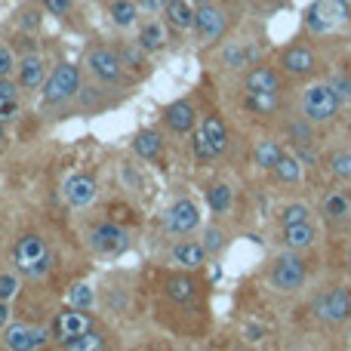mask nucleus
Segmentation results:
<instances>
[{
	"mask_svg": "<svg viewBox=\"0 0 351 351\" xmlns=\"http://www.w3.org/2000/svg\"><path fill=\"white\" fill-rule=\"evenodd\" d=\"M284 152H287L284 142L271 139V136H265V139H256V145H253V164L259 167L262 173H271L274 164L280 160V154H284Z\"/></svg>",
	"mask_w": 351,
	"mask_h": 351,
	"instance_id": "2f4dec72",
	"label": "nucleus"
},
{
	"mask_svg": "<svg viewBox=\"0 0 351 351\" xmlns=\"http://www.w3.org/2000/svg\"><path fill=\"white\" fill-rule=\"evenodd\" d=\"M80 86H84V77H80V68L74 62L62 59L59 65L49 68L47 84L40 86V102L43 108H65L77 99Z\"/></svg>",
	"mask_w": 351,
	"mask_h": 351,
	"instance_id": "39448f33",
	"label": "nucleus"
},
{
	"mask_svg": "<svg viewBox=\"0 0 351 351\" xmlns=\"http://www.w3.org/2000/svg\"><path fill=\"white\" fill-rule=\"evenodd\" d=\"M68 302L74 305V308H84V311H93L96 308V290H93L86 280H77V284L68 290Z\"/></svg>",
	"mask_w": 351,
	"mask_h": 351,
	"instance_id": "e433bc0d",
	"label": "nucleus"
},
{
	"mask_svg": "<svg viewBox=\"0 0 351 351\" xmlns=\"http://www.w3.org/2000/svg\"><path fill=\"white\" fill-rule=\"evenodd\" d=\"M111 342L105 339V333H99L96 327L90 330V333H84L80 339H74V342H68L65 351H102V348H108Z\"/></svg>",
	"mask_w": 351,
	"mask_h": 351,
	"instance_id": "58836bf2",
	"label": "nucleus"
},
{
	"mask_svg": "<svg viewBox=\"0 0 351 351\" xmlns=\"http://www.w3.org/2000/svg\"><path fill=\"white\" fill-rule=\"evenodd\" d=\"M191 158H194V164L197 167H213L216 164V158H213L210 145L204 142V136L197 133V127H194V133H191Z\"/></svg>",
	"mask_w": 351,
	"mask_h": 351,
	"instance_id": "a19ab883",
	"label": "nucleus"
},
{
	"mask_svg": "<svg viewBox=\"0 0 351 351\" xmlns=\"http://www.w3.org/2000/svg\"><path fill=\"white\" fill-rule=\"evenodd\" d=\"M40 6L59 22H74L77 16V0H40Z\"/></svg>",
	"mask_w": 351,
	"mask_h": 351,
	"instance_id": "ea45409f",
	"label": "nucleus"
},
{
	"mask_svg": "<svg viewBox=\"0 0 351 351\" xmlns=\"http://www.w3.org/2000/svg\"><path fill=\"white\" fill-rule=\"evenodd\" d=\"M348 271H351V243H348Z\"/></svg>",
	"mask_w": 351,
	"mask_h": 351,
	"instance_id": "5fc2aeb1",
	"label": "nucleus"
},
{
	"mask_svg": "<svg viewBox=\"0 0 351 351\" xmlns=\"http://www.w3.org/2000/svg\"><path fill=\"white\" fill-rule=\"evenodd\" d=\"M19 114H22V105H19V99L0 96V121H3V123H12Z\"/></svg>",
	"mask_w": 351,
	"mask_h": 351,
	"instance_id": "de8ad7c7",
	"label": "nucleus"
},
{
	"mask_svg": "<svg viewBox=\"0 0 351 351\" xmlns=\"http://www.w3.org/2000/svg\"><path fill=\"white\" fill-rule=\"evenodd\" d=\"M308 274H311V265H308V259H305V253L284 247V253H278L271 262H268L265 284L271 287L274 293L293 296V293H299L305 284H308Z\"/></svg>",
	"mask_w": 351,
	"mask_h": 351,
	"instance_id": "20e7f679",
	"label": "nucleus"
},
{
	"mask_svg": "<svg viewBox=\"0 0 351 351\" xmlns=\"http://www.w3.org/2000/svg\"><path fill=\"white\" fill-rule=\"evenodd\" d=\"M219 65L225 71H243L247 65H253V49H250L247 40H225L222 49H219Z\"/></svg>",
	"mask_w": 351,
	"mask_h": 351,
	"instance_id": "cd10ccee",
	"label": "nucleus"
},
{
	"mask_svg": "<svg viewBox=\"0 0 351 351\" xmlns=\"http://www.w3.org/2000/svg\"><path fill=\"white\" fill-rule=\"evenodd\" d=\"M327 170L336 182H351V145H339L327 154Z\"/></svg>",
	"mask_w": 351,
	"mask_h": 351,
	"instance_id": "f704fd0d",
	"label": "nucleus"
},
{
	"mask_svg": "<svg viewBox=\"0 0 351 351\" xmlns=\"http://www.w3.org/2000/svg\"><path fill=\"white\" fill-rule=\"evenodd\" d=\"M19 290H22V280H19L16 271L0 274V299H3V302H12V299L19 296Z\"/></svg>",
	"mask_w": 351,
	"mask_h": 351,
	"instance_id": "79ce46f5",
	"label": "nucleus"
},
{
	"mask_svg": "<svg viewBox=\"0 0 351 351\" xmlns=\"http://www.w3.org/2000/svg\"><path fill=\"white\" fill-rule=\"evenodd\" d=\"M96 327V321H93L90 311L84 308H74V305H68V308H62L59 315L53 317V324H49V330H53V342L59 348H65L68 342L80 339L84 333H90V330Z\"/></svg>",
	"mask_w": 351,
	"mask_h": 351,
	"instance_id": "ddd939ff",
	"label": "nucleus"
},
{
	"mask_svg": "<svg viewBox=\"0 0 351 351\" xmlns=\"http://www.w3.org/2000/svg\"><path fill=\"white\" fill-rule=\"evenodd\" d=\"M105 12H108V22L114 28H133L139 22V3L136 0H108Z\"/></svg>",
	"mask_w": 351,
	"mask_h": 351,
	"instance_id": "473e14b6",
	"label": "nucleus"
},
{
	"mask_svg": "<svg viewBox=\"0 0 351 351\" xmlns=\"http://www.w3.org/2000/svg\"><path fill=\"white\" fill-rule=\"evenodd\" d=\"M12 262H16L19 274H25V278H31V280H40V278H47L49 268H53V253H49L47 241H43L40 234L28 231V234H22L16 241V247H12Z\"/></svg>",
	"mask_w": 351,
	"mask_h": 351,
	"instance_id": "0eeeda50",
	"label": "nucleus"
},
{
	"mask_svg": "<svg viewBox=\"0 0 351 351\" xmlns=\"http://www.w3.org/2000/svg\"><path fill=\"white\" fill-rule=\"evenodd\" d=\"M290 152L296 154L299 164L308 167V170H317V167H321V154H317L315 142H311V145H296V148H290Z\"/></svg>",
	"mask_w": 351,
	"mask_h": 351,
	"instance_id": "37998d69",
	"label": "nucleus"
},
{
	"mask_svg": "<svg viewBox=\"0 0 351 351\" xmlns=\"http://www.w3.org/2000/svg\"><path fill=\"white\" fill-rule=\"evenodd\" d=\"M284 136H287V145L296 148V145H311L315 142V123L305 121L302 114L290 117V121H284Z\"/></svg>",
	"mask_w": 351,
	"mask_h": 351,
	"instance_id": "72a5a7b5",
	"label": "nucleus"
},
{
	"mask_svg": "<svg viewBox=\"0 0 351 351\" xmlns=\"http://www.w3.org/2000/svg\"><path fill=\"white\" fill-rule=\"evenodd\" d=\"M194 10L197 6L191 0H167L164 6V22L170 25L173 31L185 34V31H194Z\"/></svg>",
	"mask_w": 351,
	"mask_h": 351,
	"instance_id": "c756f323",
	"label": "nucleus"
},
{
	"mask_svg": "<svg viewBox=\"0 0 351 351\" xmlns=\"http://www.w3.org/2000/svg\"><path fill=\"white\" fill-rule=\"evenodd\" d=\"M228 28H231V12L225 10L219 0L200 3L197 10H194V34H197V43H204V47L222 43Z\"/></svg>",
	"mask_w": 351,
	"mask_h": 351,
	"instance_id": "9b49d317",
	"label": "nucleus"
},
{
	"mask_svg": "<svg viewBox=\"0 0 351 351\" xmlns=\"http://www.w3.org/2000/svg\"><path fill=\"white\" fill-rule=\"evenodd\" d=\"M40 22H43L40 6H25V10L19 12V25H22L25 31H37L40 28Z\"/></svg>",
	"mask_w": 351,
	"mask_h": 351,
	"instance_id": "a18cd8bd",
	"label": "nucleus"
},
{
	"mask_svg": "<svg viewBox=\"0 0 351 351\" xmlns=\"http://www.w3.org/2000/svg\"><path fill=\"white\" fill-rule=\"evenodd\" d=\"M170 259H173L176 268H185V271H200V268L210 262V253H206L204 243L191 241V234H188V237H179V241L173 243Z\"/></svg>",
	"mask_w": 351,
	"mask_h": 351,
	"instance_id": "5701e85b",
	"label": "nucleus"
},
{
	"mask_svg": "<svg viewBox=\"0 0 351 351\" xmlns=\"http://www.w3.org/2000/svg\"><path fill=\"white\" fill-rule=\"evenodd\" d=\"M317 241H321V231H317L315 219L311 222H296V225H280V243L287 250L305 253V250H315Z\"/></svg>",
	"mask_w": 351,
	"mask_h": 351,
	"instance_id": "b1692460",
	"label": "nucleus"
},
{
	"mask_svg": "<svg viewBox=\"0 0 351 351\" xmlns=\"http://www.w3.org/2000/svg\"><path fill=\"white\" fill-rule=\"evenodd\" d=\"M16 65H19L16 53H12L6 43H0V77H12V74H16Z\"/></svg>",
	"mask_w": 351,
	"mask_h": 351,
	"instance_id": "49530a36",
	"label": "nucleus"
},
{
	"mask_svg": "<svg viewBox=\"0 0 351 351\" xmlns=\"http://www.w3.org/2000/svg\"><path fill=\"white\" fill-rule=\"evenodd\" d=\"M47 74H49V68H47V59H43L40 49L25 53L16 65V80H19V86H22V93L40 90V86L47 84Z\"/></svg>",
	"mask_w": 351,
	"mask_h": 351,
	"instance_id": "4be33fe9",
	"label": "nucleus"
},
{
	"mask_svg": "<svg viewBox=\"0 0 351 351\" xmlns=\"http://www.w3.org/2000/svg\"><path fill=\"white\" fill-rule=\"evenodd\" d=\"M243 90L247 93H284V71L268 62H253L243 71Z\"/></svg>",
	"mask_w": 351,
	"mask_h": 351,
	"instance_id": "f3484780",
	"label": "nucleus"
},
{
	"mask_svg": "<svg viewBox=\"0 0 351 351\" xmlns=\"http://www.w3.org/2000/svg\"><path fill=\"white\" fill-rule=\"evenodd\" d=\"M278 68L290 80H311L321 71V53L305 40H293L278 49Z\"/></svg>",
	"mask_w": 351,
	"mask_h": 351,
	"instance_id": "1a4fd4ad",
	"label": "nucleus"
},
{
	"mask_svg": "<svg viewBox=\"0 0 351 351\" xmlns=\"http://www.w3.org/2000/svg\"><path fill=\"white\" fill-rule=\"evenodd\" d=\"M84 65L90 71V77L102 86H111V90L127 93L130 86L136 84V77L123 68L121 56H117L114 47H105V43H90L84 53Z\"/></svg>",
	"mask_w": 351,
	"mask_h": 351,
	"instance_id": "7ed1b4c3",
	"label": "nucleus"
},
{
	"mask_svg": "<svg viewBox=\"0 0 351 351\" xmlns=\"http://www.w3.org/2000/svg\"><path fill=\"white\" fill-rule=\"evenodd\" d=\"M280 225H296V222H311V206L302 204V200H293V204H284L278 213Z\"/></svg>",
	"mask_w": 351,
	"mask_h": 351,
	"instance_id": "4c0bfd02",
	"label": "nucleus"
},
{
	"mask_svg": "<svg viewBox=\"0 0 351 351\" xmlns=\"http://www.w3.org/2000/svg\"><path fill=\"white\" fill-rule=\"evenodd\" d=\"M200 243L206 247V253L213 256V259H219V256L228 250V243H231V237H228V231L222 228L219 222H213V225H206L204 228V237H200Z\"/></svg>",
	"mask_w": 351,
	"mask_h": 351,
	"instance_id": "c9c22d12",
	"label": "nucleus"
},
{
	"mask_svg": "<svg viewBox=\"0 0 351 351\" xmlns=\"http://www.w3.org/2000/svg\"><path fill=\"white\" fill-rule=\"evenodd\" d=\"M311 317L327 330H342L351 324V287L333 284L311 299Z\"/></svg>",
	"mask_w": 351,
	"mask_h": 351,
	"instance_id": "423d86ee",
	"label": "nucleus"
},
{
	"mask_svg": "<svg viewBox=\"0 0 351 351\" xmlns=\"http://www.w3.org/2000/svg\"><path fill=\"white\" fill-rule=\"evenodd\" d=\"M330 86H333L336 96L342 99V105L351 102V74H346V71H333V74H330Z\"/></svg>",
	"mask_w": 351,
	"mask_h": 351,
	"instance_id": "c03bdc74",
	"label": "nucleus"
},
{
	"mask_svg": "<svg viewBox=\"0 0 351 351\" xmlns=\"http://www.w3.org/2000/svg\"><path fill=\"white\" fill-rule=\"evenodd\" d=\"M160 121H164V130H167L170 136H191L194 127H197V121H200L197 102H194L191 96L176 99V102H170V105L164 108Z\"/></svg>",
	"mask_w": 351,
	"mask_h": 351,
	"instance_id": "2eb2a0df",
	"label": "nucleus"
},
{
	"mask_svg": "<svg viewBox=\"0 0 351 351\" xmlns=\"http://www.w3.org/2000/svg\"><path fill=\"white\" fill-rule=\"evenodd\" d=\"M167 28L170 25L164 22V19H145V22L139 25V34H136V43H139L142 49H145L148 56H154V53H164V47H167Z\"/></svg>",
	"mask_w": 351,
	"mask_h": 351,
	"instance_id": "bb28decb",
	"label": "nucleus"
},
{
	"mask_svg": "<svg viewBox=\"0 0 351 351\" xmlns=\"http://www.w3.org/2000/svg\"><path fill=\"white\" fill-rule=\"evenodd\" d=\"M86 243H90L93 253L105 256V259H117L130 250V231L123 225L111 222V219H102V222H93L86 228Z\"/></svg>",
	"mask_w": 351,
	"mask_h": 351,
	"instance_id": "9d476101",
	"label": "nucleus"
},
{
	"mask_svg": "<svg viewBox=\"0 0 351 351\" xmlns=\"http://www.w3.org/2000/svg\"><path fill=\"white\" fill-rule=\"evenodd\" d=\"M204 197H206V206H210L213 216L225 219L231 213V206H234V188H231L228 182L216 179V182H210V185L204 188Z\"/></svg>",
	"mask_w": 351,
	"mask_h": 351,
	"instance_id": "c85d7f7f",
	"label": "nucleus"
},
{
	"mask_svg": "<svg viewBox=\"0 0 351 351\" xmlns=\"http://www.w3.org/2000/svg\"><path fill=\"white\" fill-rule=\"evenodd\" d=\"M287 108L284 93H247L243 90V111L256 117H278Z\"/></svg>",
	"mask_w": 351,
	"mask_h": 351,
	"instance_id": "a878e982",
	"label": "nucleus"
},
{
	"mask_svg": "<svg viewBox=\"0 0 351 351\" xmlns=\"http://www.w3.org/2000/svg\"><path fill=\"white\" fill-rule=\"evenodd\" d=\"M191 3H194V6H200V3H210V0H191Z\"/></svg>",
	"mask_w": 351,
	"mask_h": 351,
	"instance_id": "864d4df0",
	"label": "nucleus"
},
{
	"mask_svg": "<svg viewBox=\"0 0 351 351\" xmlns=\"http://www.w3.org/2000/svg\"><path fill=\"white\" fill-rule=\"evenodd\" d=\"M53 342V330L43 327V324H25V321H16V324H6L3 327V348H12V351H40Z\"/></svg>",
	"mask_w": 351,
	"mask_h": 351,
	"instance_id": "f8f14e48",
	"label": "nucleus"
},
{
	"mask_svg": "<svg viewBox=\"0 0 351 351\" xmlns=\"http://www.w3.org/2000/svg\"><path fill=\"white\" fill-rule=\"evenodd\" d=\"M0 142H6V123L0 121Z\"/></svg>",
	"mask_w": 351,
	"mask_h": 351,
	"instance_id": "603ef678",
	"label": "nucleus"
},
{
	"mask_svg": "<svg viewBox=\"0 0 351 351\" xmlns=\"http://www.w3.org/2000/svg\"><path fill=\"white\" fill-rule=\"evenodd\" d=\"M117 99H114V90L111 86H102V84H96V80H86L84 86H80V93H77V99L71 102V108L77 111V114H102L105 108H111Z\"/></svg>",
	"mask_w": 351,
	"mask_h": 351,
	"instance_id": "aec40b11",
	"label": "nucleus"
},
{
	"mask_svg": "<svg viewBox=\"0 0 351 351\" xmlns=\"http://www.w3.org/2000/svg\"><path fill=\"white\" fill-rule=\"evenodd\" d=\"M0 96H6V99H19V96H22L19 80L16 77H0Z\"/></svg>",
	"mask_w": 351,
	"mask_h": 351,
	"instance_id": "09e8293b",
	"label": "nucleus"
},
{
	"mask_svg": "<svg viewBox=\"0 0 351 351\" xmlns=\"http://www.w3.org/2000/svg\"><path fill=\"white\" fill-rule=\"evenodd\" d=\"M114 49H117V56H121L123 68H127L136 80H145L148 74H152V59H148V53L136 40H117Z\"/></svg>",
	"mask_w": 351,
	"mask_h": 351,
	"instance_id": "393cba45",
	"label": "nucleus"
},
{
	"mask_svg": "<svg viewBox=\"0 0 351 351\" xmlns=\"http://www.w3.org/2000/svg\"><path fill=\"white\" fill-rule=\"evenodd\" d=\"M197 133L204 136V142L210 145V152H213V158H216V160L228 152L231 133H228V123H225V117L219 114V111H204V114H200Z\"/></svg>",
	"mask_w": 351,
	"mask_h": 351,
	"instance_id": "a211bd4d",
	"label": "nucleus"
},
{
	"mask_svg": "<svg viewBox=\"0 0 351 351\" xmlns=\"http://www.w3.org/2000/svg\"><path fill=\"white\" fill-rule=\"evenodd\" d=\"M62 194H65V200L74 206V210H90V206L99 200V182L93 173H74L65 179Z\"/></svg>",
	"mask_w": 351,
	"mask_h": 351,
	"instance_id": "6ab92c4d",
	"label": "nucleus"
},
{
	"mask_svg": "<svg viewBox=\"0 0 351 351\" xmlns=\"http://www.w3.org/2000/svg\"><path fill=\"white\" fill-rule=\"evenodd\" d=\"M160 302H167L170 315H200L206 317V284L200 271H164L160 274Z\"/></svg>",
	"mask_w": 351,
	"mask_h": 351,
	"instance_id": "f257e3e1",
	"label": "nucleus"
},
{
	"mask_svg": "<svg viewBox=\"0 0 351 351\" xmlns=\"http://www.w3.org/2000/svg\"><path fill=\"white\" fill-rule=\"evenodd\" d=\"M299 114L305 121H311L315 127H330L339 121L342 114V99L336 96V90L330 86V80H315L299 90Z\"/></svg>",
	"mask_w": 351,
	"mask_h": 351,
	"instance_id": "f03ea898",
	"label": "nucleus"
},
{
	"mask_svg": "<svg viewBox=\"0 0 351 351\" xmlns=\"http://www.w3.org/2000/svg\"><path fill=\"white\" fill-rule=\"evenodd\" d=\"M351 22V6L346 0H315V3L305 10L302 25L311 37H324L342 31Z\"/></svg>",
	"mask_w": 351,
	"mask_h": 351,
	"instance_id": "6e6552de",
	"label": "nucleus"
},
{
	"mask_svg": "<svg viewBox=\"0 0 351 351\" xmlns=\"http://www.w3.org/2000/svg\"><path fill=\"white\" fill-rule=\"evenodd\" d=\"M139 3V12H145V16H158V12H164L167 0H136Z\"/></svg>",
	"mask_w": 351,
	"mask_h": 351,
	"instance_id": "8fccbe9b",
	"label": "nucleus"
},
{
	"mask_svg": "<svg viewBox=\"0 0 351 351\" xmlns=\"http://www.w3.org/2000/svg\"><path fill=\"white\" fill-rule=\"evenodd\" d=\"M164 234L170 237H188L200 228V206L194 204L191 197H179L167 206L164 213V222H160Z\"/></svg>",
	"mask_w": 351,
	"mask_h": 351,
	"instance_id": "4468645a",
	"label": "nucleus"
},
{
	"mask_svg": "<svg viewBox=\"0 0 351 351\" xmlns=\"http://www.w3.org/2000/svg\"><path fill=\"white\" fill-rule=\"evenodd\" d=\"M271 179L278 182L280 188H296L299 182H302V164H299V158L290 152V148H287V152L280 154V160L274 164Z\"/></svg>",
	"mask_w": 351,
	"mask_h": 351,
	"instance_id": "7c9ffc66",
	"label": "nucleus"
},
{
	"mask_svg": "<svg viewBox=\"0 0 351 351\" xmlns=\"http://www.w3.org/2000/svg\"><path fill=\"white\" fill-rule=\"evenodd\" d=\"M130 148H133V154L139 160L158 167V170H167V139L158 127L139 130V133L133 136V142H130Z\"/></svg>",
	"mask_w": 351,
	"mask_h": 351,
	"instance_id": "dca6fc26",
	"label": "nucleus"
},
{
	"mask_svg": "<svg viewBox=\"0 0 351 351\" xmlns=\"http://www.w3.org/2000/svg\"><path fill=\"white\" fill-rule=\"evenodd\" d=\"M12 321V311H10V302H3V299H0V330L6 327V324Z\"/></svg>",
	"mask_w": 351,
	"mask_h": 351,
	"instance_id": "3c124183",
	"label": "nucleus"
},
{
	"mask_svg": "<svg viewBox=\"0 0 351 351\" xmlns=\"http://www.w3.org/2000/svg\"><path fill=\"white\" fill-rule=\"evenodd\" d=\"M321 219L327 222V228L330 231H346L351 228V194L348 191H330L327 197H324V204H321Z\"/></svg>",
	"mask_w": 351,
	"mask_h": 351,
	"instance_id": "412c9836",
	"label": "nucleus"
}]
</instances>
